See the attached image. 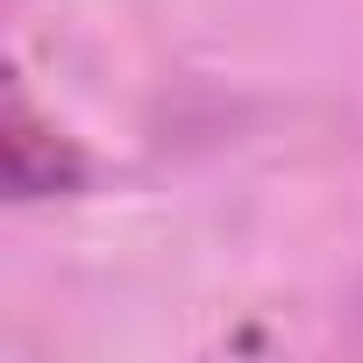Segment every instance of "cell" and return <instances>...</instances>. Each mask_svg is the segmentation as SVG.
Returning <instances> with one entry per match:
<instances>
[{
	"label": "cell",
	"mask_w": 363,
	"mask_h": 363,
	"mask_svg": "<svg viewBox=\"0 0 363 363\" xmlns=\"http://www.w3.org/2000/svg\"><path fill=\"white\" fill-rule=\"evenodd\" d=\"M79 178H86V157L57 128L36 121V107H29V93L15 79L8 86V193L15 200H50V193H72Z\"/></svg>",
	"instance_id": "cell-1"
}]
</instances>
